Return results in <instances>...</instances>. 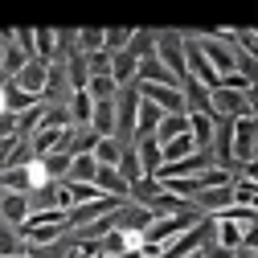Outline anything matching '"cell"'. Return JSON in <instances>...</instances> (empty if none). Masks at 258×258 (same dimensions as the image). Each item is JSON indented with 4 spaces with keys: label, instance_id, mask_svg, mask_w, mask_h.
<instances>
[{
    "label": "cell",
    "instance_id": "6da1fadb",
    "mask_svg": "<svg viewBox=\"0 0 258 258\" xmlns=\"http://www.w3.org/2000/svg\"><path fill=\"white\" fill-rule=\"evenodd\" d=\"M156 61L164 66L176 82L188 78L184 70V33H176V29H164V33H156Z\"/></svg>",
    "mask_w": 258,
    "mask_h": 258
},
{
    "label": "cell",
    "instance_id": "7a4b0ae2",
    "mask_svg": "<svg viewBox=\"0 0 258 258\" xmlns=\"http://www.w3.org/2000/svg\"><path fill=\"white\" fill-rule=\"evenodd\" d=\"M254 99H258V90H225V86H213L209 90V103L217 115L225 119H242V115H254Z\"/></svg>",
    "mask_w": 258,
    "mask_h": 258
},
{
    "label": "cell",
    "instance_id": "3957f363",
    "mask_svg": "<svg viewBox=\"0 0 258 258\" xmlns=\"http://www.w3.org/2000/svg\"><path fill=\"white\" fill-rule=\"evenodd\" d=\"M136 107H140V94L136 86H119L115 90V140L127 148L136 136Z\"/></svg>",
    "mask_w": 258,
    "mask_h": 258
},
{
    "label": "cell",
    "instance_id": "277c9868",
    "mask_svg": "<svg viewBox=\"0 0 258 258\" xmlns=\"http://www.w3.org/2000/svg\"><path fill=\"white\" fill-rule=\"evenodd\" d=\"M254 144H258V123H254V115L234 119V136H230L234 168H238V164H250V160H254Z\"/></svg>",
    "mask_w": 258,
    "mask_h": 258
},
{
    "label": "cell",
    "instance_id": "5b68a950",
    "mask_svg": "<svg viewBox=\"0 0 258 258\" xmlns=\"http://www.w3.org/2000/svg\"><path fill=\"white\" fill-rule=\"evenodd\" d=\"M197 49L205 53V61H209V66H213V74L221 78V74H234V45H225V41H213V37H197Z\"/></svg>",
    "mask_w": 258,
    "mask_h": 258
},
{
    "label": "cell",
    "instance_id": "8992f818",
    "mask_svg": "<svg viewBox=\"0 0 258 258\" xmlns=\"http://www.w3.org/2000/svg\"><path fill=\"white\" fill-rule=\"evenodd\" d=\"M45 70H49V61L29 57V61H25V70H21L17 78H9V82H13V86H21L25 94H37V99H41V90H45Z\"/></svg>",
    "mask_w": 258,
    "mask_h": 258
},
{
    "label": "cell",
    "instance_id": "52a82bcc",
    "mask_svg": "<svg viewBox=\"0 0 258 258\" xmlns=\"http://www.w3.org/2000/svg\"><path fill=\"white\" fill-rule=\"evenodd\" d=\"M160 119H164V111H160L156 103H148V99H140V107H136V136H132V144H136V140H144V136H156Z\"/></svg>",
    "mask_w": 258,
    "mask_h": 258
},
{
    "label": "cell",
    "instance_id": "ba28073f",
    "mask_svg": "<svg viewBox=\"0 0 258 258\" xmlns=\"http://www.w3.org/2000/svg\"><path fill=\"white\" fill-rule=\"evenodd\" d=\"M90 132L94 136H115V99H103V103H94V111H90Z\"/></svg>",
    "mask_w": 258,
    "mask_h": 258
},
{
    "label": "cell",
    "instance_id": "9c48e42d",
    "mask_svg": "<svg viewBox=\"0 0 258 258\" xmlns=\"http://www.w3.org/2000/svg\"><path fill=\"white\" fill-rule=\"evenodd\" d=\"M25 217H29V197L25 192H0V221L21 225Z\"/></svg>",
    "mask_w": 258,
    "mask_h": 258
},
{
    "label": "cell",
    "instance_id": "30bf717a",
    "mask_svg": "<svg viewBox=\"0 0 258 258\" xmlns=\"http://www.w3.org/2000/svg\"><path fill=\"white\" fill-rule=\"evenodd\" d=\"M61 66H66V86L70 90H86V82H90V70H86V53H66V61H61Z\"/></svg>",
    "mask_w": 258,
    "mask_h": 258
},
{
    "label": "cell",
    "instance_id": "8fae6325",
    "mask_svg": "<svg viewBox=\"0 0 258 258\" xmlns=\"http://www.w3.org/2000/svg\"><path fill=\"white\" fill-rule=\"evenodd\" d=\"M136 66H140V61L127 53V49L111 53V78H115V86H132L136 82Z\"/></svg>",
    "mask_w": 258,
    "mask_h": 258
},
{
    "label": "cell",
    "instance_id": "7c38bea8",
    "mask_svg": "<svg viewBox=\"0 0 258 258\" xmlns=\"http://www.w3.org/2000/svg\"><path fill=\"white\" fill-rule=\"evenodd\" d=\"M66 111H70V123H74V127H86V123H90V111H94V99H90L86 90H70Z\"/></svg>",
    "mask_w": 258,
    "mask_h": 258
},
{
    "label": "cell",
    "instance_id": "4fadbf2b",
    "mask_svg": "<svg viewBox=\"0 0 258 258\" xmlns=\"http://www.w3.org/2000/svg\"><path fill=\"white\" fill-rule=\"evenodd\" d=\"M132 148H136V156H140L144 176H156V168H160V144H156L152 136H144V140H136Z\"/></svg>",
    "mask_w": 258,
    "mask_h": 258
},
{
    "label": "cell",
    "instance_id": "5bb4252c",
    "mask_svg": "<svg viewBox=\"0 0 258 258\" xmlns=\"http://www.w3.org/2000/svg\"><path fill=\"white\" fill-rule=\"evenodd\" d=\"M115 172L127 180V188H132L136 180H144V168H140V156H136V148L127 144L123 152H119V164H115Z\"/></svg>",
    "mask_w": 258,
    "mask_h": 258
},
{
    "label": "cell",
    "instance_id": "9a60e30c",
    "mask_svg": "<svg viewBox=\"0 0 258 258\" xmlns=\"http://www.w3.org/2000/svg\"><path fill=\"white\" fill-rule=\"evenodd\" d=\"M94 188H99V192H111V197H123V201H127V180H123L115 168H103V164H99V172H94Z\"/></svg>",
    "mask_w": 258,
    "mask_h": 258
},
{
    "label": "cell",
    "instance_id": "2e32d148",
    "mask_svg": "<svg viewBox=\"0 0 258 258\" xmlns=\"http://www.w3.org/2000/svg\"><path fill=\"white\" fill-rule=\"evenodd\" d=\"M184 132H188V115H164V119H160V127H156V136H152V140H156L160 148H164L168 140H176V136H184Z\"/></svg>",
    "mask_w": 258,
    "mask_h": 258
},
{
    "label": "cell",
    "instance_id": "e0dca14e",
    "mask_svg": "<svg viewBox=\"0 0 258 258\" xmlns=\"http://www.w3.org/2000/svg\"><path fill=\"white\" fill-rule=\"evenodd\" d=\"M188 136H192V148H197V152H209L213 119H209V115H188Z\"/></svg>",
    "mask_w": 258,
    "mask_h": 258
},
{
    "label": "cell",
    "instance_id": "ac0fdd59",
    "mask_svg": "<svg viewBox=\"0 0 258 258\" xmlns=\"http://www.w3.org/2000/svg\"><path fill=\"white\" fill-rule=\"evenodd\" d=\"M0 188L5 192H33V180H29V168H0Z\"/></svg>",
    "mask_w": 258,
    "mask_h": 258
},
{
    "label": "cell",
    "instance_id": "d6986e66",
    "mask_svg": "<svg viewBox=\"0 0 258 258\" xmlns=\"http://www.w3.org/2000/svg\"><path fill=\"white\" fill-rule=\"evenodd\" d=\"M0 258H25V242L9 221H0Z\"/></svg>",
    "mask_w": 258,
    "mask_h": 258
},
{
    "label": "cell",
    "instance_id": "ffe728a7",
    "mask_svg": "<svg viewBox=\"0 0 258 258\" xmlns=\"http://www.w3.org/2000/svg\"><path fill=\"white\" fill-rule=\"evenodd\" d=\"M41 99L37 94H25L21 86H13V82H5V111H13V115H21V111H29V107H37Z\"/></svg>",
    "mask_w": 258,
    "mask_h": 258
},
{
    "label": "cell",
    "instance_id": "44dd1931",
    "mask_svg": "<svg viewBox=\"0 0 258 258\" xmlns=\"http://www.w3.org/2000/svg\"><path fill=\"white\" fill-rule=\"evenodd\" d=\"M119 152H123V144H119L115 136H103L99 144H94V152H90V156H94V164L115 168V164H119Z\"/></svg>",
    "mask_w": 258,
    "mask_h": 258
},
{
    "label": "cell",
    "instance_id": "7402d4cb",
    "mask_svg": "<svg viewBox=\"0 0 258 258\" xmlns=\"http://www.w3.org/2000/svg\"><path fill=\"white\" fill-rule=\"evenodd\" d=\"M94 172H99V164H94V156L86 152V156H74V160H70V172H66V180L94 184Z\"/></svg>",
    "mask_w": 258,
    "mask_h": 258
},
{
    "label": "cell",
    "instance_id": "603a6c76",
    "mask_svg": "<svg viewBox=\"0 0 258 258\" xmlns=\"http://www.w3.org/2000/svg\"><path fill=\"white\" fill-rule=\"evenodd\" d=\"M33 53L41 61H57V33L53 29H33Z\"/></svg>",
    "mask_w": 258,
    "mask_h": 258
},
{
    "label": "cell",
    "instance_id": "cb8c5ba5",
    "mask_svg": "<svg viewBox=\"0 0 258 258\" xmlns=\"http://www.w3.org/2000/svg\"><path fill=\"white\" fill-rule=\"evenodd\" d=\"M188 152H197V148H192V136L184 132V136H176V140H168L164 148H160V164H172V160H184Z\"/></svg>",
    "mask_w": 258,
    "mask_h": 258
},
{
    "label": "cell",
    "instance_id": "d4e9b609",
    "mask_svg": "<svg viewBox=\"0 0 258 258\" xmlns=\"http://www.w3.org/2000/svg\"><path fill=\"white\" fill-rule=\"evenodd\" d=\"M127 53H132L136 61H140V57H152V53H156V33H152V29H136L132 41H127Z\"/></svg>",
    "mask_w": 258,
    "mask_h": 258
},
{
    "label": "cell",
    "instance_id": "484cf974",
    "mask_svg": "<svg viewBox=\"0 0 258 258\" xmlns=\"http://www.w3.org/2000/svg\"><path fill=\"white\" fill-rule=\"evenodd\" d=\"M70 152H49V156H41V168H45V176L49 180H66V172H70Z\"/></svg>",
    "mask_w": 258,
    "mask_h": 258
},
{
    "label": "cell",
    "instance_id": "4316f807",
    "mask_svg": "<svg viewBox=\"0 0 258 258\" xmlns=\"http://www.w3.org/2000/svg\"><path fill=\"white\" fill-rule=\"evenodd\" d=\"M115 78L111 74H90V82H86V94H90V99L94 103H103V99H115Z\"/></svg>",
    "mask_w": 258,
    "mask_h": 258
},
{
    "label": "cell",
    "instance_id": "83f0119b",
    "mask_svg": "<svg viewBox=\"0 0 258 258\" xmlns=\"http://www.w3.org/2000/svg\"><path fill=\"white\" fill-rule=\"evenodd\" d=\"M94 144H99V136L90 132V127H74V136H70V156H86V152H94Z\"/></svg>",
    "mask_w": 258,
    "mask_h": 258
},
{
    "label": "cell",
    "instance_id": "f1b7e54d",
    "mask_svg": "<svg viewBox=\"0 0 258 258\" xmlns=\"http://www.w3.org/2000/svg\"><path fill=\"white\" fill-rule=\"evenodd\" d=\"M74 49H78V53L103 49V29H78V33H74Z\"/></svg>",
    "mask_w": 258,
    "mask_h": 258
},
{
    "label": "cell",
    "instance_id": "f546056e",
    "mask_svg": "<svg viewBox=\"0 0 258 258\" xmlns=\"http://www.w3.org/2000/svg\"><path fill=\"white\" fill-rule=\"evenodd\" d=\"M61 184H66V192H70L74 205H82V201H99V197H103L94 184H78V180H61ZM107 197H111V192H107Z\"/></svg>",
    "mask_w": 258,
    "mask_h": 258
},
{
    "label": "cell",
    "instance_id": "4dcf8cb0",
    "mask_svg": "<svg viewBox=\"0 0 258 258\" xmlns=\"http://www.w3.org/2000/svg\"><path fill=\"white\" fill-rule=\"evenodd\" d=\"M132 33H136V29H103V49H107V53H119V49H127Z\"/></svg>",
    "mask_w": 258,
    "mask_h": 258
},
{
    "label": "cell",
    "instance_id": "1f68e13d",
    "mask_svg": "<svg viewBox=\"0 0 258 258\" xmlns=\"http://www.w3.org/2000/svg\"><path fill=\"white\" fill-rule=\"evenodd\" d=\"M230 188H234V205H254V201H258V184H254V180H242V176H238Z\"/></svg>",
    "mask_w": 258,
    "mask_h": 258
},
{
    "label": "cell",
    "instance_id": "d6a6232c",
    "mask_svg": "<svg viewBox=\"0 0 258 258\" xmlns=\"http://www.w3.org/2000/svg\"><path fill=\"white\" fill-rule=\"evenodd\" d=\"M86 70H90V74H111V53H107V49L86 53Z\"/></svg>",
    "mask_w": 258,
    "mask_h": 258
},
{
    "label": "cell",
    "instance_id": "836d02e7",
    "mask_svg": "<svg viewBox=\"0 0 258 258\" xmlns=\"http://www.w3.org/2000/svg\"><path fill=\"white\" fill-rule=\"evenodd\" d=\"M5 136H17V115L13 111H0V140Z\"/></svg>",
    "mask_w": 258,
    "mask_h": 258
},
{
    "label": "cell",
    "instance_id": "e575fe53",
    "mask_svg": "<svg viewBox=\"0 0 258 258\" xmlns=\"http://www.w3.org/2000/svg\"><path fill=\"white\" fill-rule=\"evenodd\" d=\"M103 258H144V250H119V254H103Z\"/></svg>",
    "mask_w": 258,
    "mask_h": 258
},
{
    "label": "cell",
    "instance_id": "d590c367",
    "mask_svg": "<svg viewBox=\"0 0 258 258\" xmlns=\"http://www.w3.org/2000/svg\"><path fill=\"white\" fill-rule=\"evenodd\" d=\"M234 258H254V250H250V246H238V250H234Z\"/></svg>",
    "mask_w": 258,
    "mask_h": 258
},
{
    "label": "cell",
    "instance_id": "8d00e7d4",
    "mask_svg": "<svg viewBox=\"0 0 258 258\" xmlns=\"http://www.w3.org/2000/svg\"><path fill=\"white\" fill-rule=\"evenodd\" d=\"M184 258H205V254H201V250H192V254H184Z\"/></svg>",
    "mask_w": 258,
    "mask_h": 258
},
{
    "label": "cell",
    "instance_id": "74e56055",
    "mask_svg": "<svg viewBox=\"0 0 258 258\" xmlns=\"http://www.w3.org/2000/svg\"><path fill=\"white\" fill-rule=\"evenodd\" d=\"M144 258H156V254H144Z\"/></svg>",
    "mask_w": 258,
    "mask_h": 258
}]
</instances>
